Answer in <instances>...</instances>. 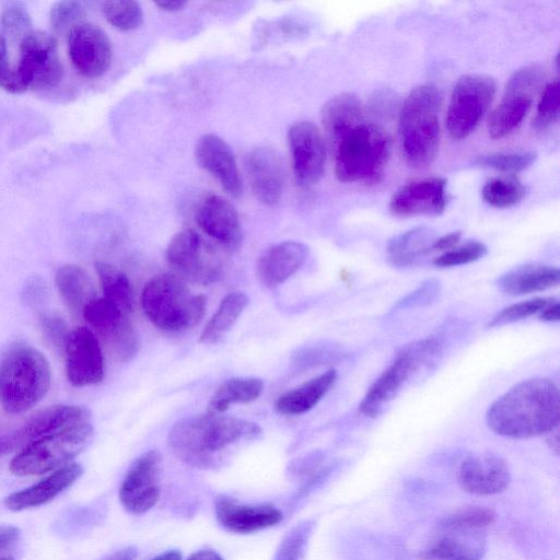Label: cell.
Returning a JSON list of instances; mask_svg holds the SVG:
<instances>
[{"mask_svg": "<svg viewBox=\"0 0 560 560\" xmlns=\"http://www.w3.org/2000/svg\"><path fill=\"white\" fill-rule=\"evenodd\" d=\"M435 238L434 232L425 226L408 230L388 242V258L395 266H411L432 252L431 246Z\"/></svg>", "mask_w": 560, "mask_h": 560, "instance_id": "cell-32", "label": "cell"}, {"mask_svg": "<svg viewBox=\"0 0 560 560\" xmlns=\"http://www.w3.org/2000/svg\"><path fill=\"white\" fill-rule=\"evenodd\" d=\"M447 182L443 177L412 180L400 187L389 201V210L398 217L438 215L447 205Z\"/></svg>", "mask_w": 560, "mask_h": 560, "instance_id": "cell-19", "label": "cell"}, {"mask_svg": "<svg viewBox=\"0 0 560 560\" xmlns=\"http://www.w3.org/2000/svg\"><path fill=\"white\" fill-rule=\"evenodd\" d=\"M261 434V428L249 420L205 412L178 420L170 430L168 445L187 465L214 468L221 463V451Z\"/></svg>", "mask_w": 560, "mask_h": 560, "instance_id": "cell-2", "label": "cell"}, {"mask_svg": "<svg viewBox=\"0 0 560 560\" xmlns=\"http://www.w3.org/2000/svg\"><path fill=\"white\" fill-rule=\"evenodd\" d=\"M336 370L330 369L279 396L273 404V408L283 416L305 413L322 400L336 382Z\"/></svg>", "mask_w": 560, "mask_h": 560, "instance_id": "cell-28", "label": "cell"}, {"mask_svg": "<svg viewBox=\"0 0 560 560\" xmlns=\"http://www.w3.org/2000/svg\"><path fill=\"white\" fill-rule=\"evenodd\" d=\"M441 534L428 553L440 560H482L486 552L485 529L440 527Z\"/></svg>", "mask_w": 560, "mask_h": 560, "instance_id": "cell-27", "label": "cell"}, {"mask_svg": "<svg viewBox=\"0 0 560 560\" xmlns=\"http://www.w3.org/2000/svg\"><path fill=\"white\" fill-rule=\"evenodd\" d=\"M494 94L495 82L489 75L474 73L458 79L445 116L446 129L452 139H464L476 129Z\"/></svg>", "mask_w": 560, "mask_h": 560, "instance_id": "cell-9", "label": "cell"}, {"mask_svg": "<svg viewBox=\"0 0 560 560\" xmlns=\"http://www.w3.org/2000/svg\"><path fill=\"white\" fill-rule=\"evenodd\" d=\"M207 300L192 294L185 282L172 273L150 279L141 293V306L148 319L165 331H184L198 325Z\"/></svg>", "mask_w": 560, "mask_h": 560, "instance_id": "cell-6", "label": "cell"}, {"mask_svg": "<svg viewBox=\"0 0 560 560\" xmlns=\"http://www.w3.org/2000/svg\"><path fill=\"white\" fill-rule=\"evenodd\" d=\"M537 158L536 152H495L478 156L475 163L480 167L493 168L504 173H517L532 165Z\"/></svg>", "mask_w": 560, "mask_h": 560, "instance_id": "cell-39", "label": "cell"}, {"mask_svg": "<svg viewBox=\"0 0 560 560\" xmlns=\"http://www.w3.org/2000/svg\"><path fill=\"white\" fill-rule=\"evenodd\" d=\"M560 395L546 377L522 381L494 400L486 422L494 433L511 439L547 434L559 427Z\"/></svg>", "mask_w": 560, "mask_h": 560, "instance_id": "cell-1", "label": "cell"}, {"mask_svg": "<svg viewBox=\"0 0 560 560\" xmlns=\"http://www.w3.org/2000/svg\"><path fill=\"white\" fill-rule=\"evenodd\" d=\"M86 12L79 1L56 2L49 11V25L54 34L67 36L85 23Z\"/></svg>", "mask_w": 560, "mask_h": 560, "instance_id": "cell-37", "label": "cell"}, {"mask_svg": "<svg viewBox=\"0 0 560 560\" xmlns=\"http://www.w3.org/2000/svg\"><path fill=\"white\" fill-rule=\"evenodd\" d=\"M82 316L116 359L128 362L137 355L140 342L136 329L128 316L104 296L93 299Z\"/></svg>", "mask_w": 560, "mask_h": 560, "instance_id": "cell-11", "label": "cell"}, {"mask_svg": "<svg viewBox=\"0 0 560 560\" xmlns=\"http://www.w3.org/2000/svg\"><path fill=\"white\" fill-rule=\"evenodd\" d=\"M187 560H223L214 550L203 549L191 553Z\"/></svg>", "mask_w": 560, "mask_h": 560, "instance_id": "cell-53", "label": "cell"}, {"mask_svg": "<svg viewBox=\"0 0 560 560\" xmlns=\"http://www.w3.org/2000/svg\"><path fill=\"white\" fill-rule=\"evenodd\" d=\"M248 303L249 299L244 292L234 291L226 294L220 302L215 313L203 327L199 342L212 345L220 341L234 326Z\"/></svg>", "mask_w": 560, "mask_h": 560, "instance_id": "cell-33", "label": "cell"}, {"mask_svg": "<svg viewBox=\"0 0 560 560\" xmlns=\"http://www.w3.org/2000/svg\"><path fill=\"white\" fill-rule=\"evenodd\" d=\"M552 301H555L552 298H535L510 305L490 320L489 327L501 326L532 316L541 312Z\"/></svg>", "mask_w": 560, "mask_h": 560, "instance_id": "cell-44", "label": "cell"}, {"mask_svg": "<svg viewBox=\"0 0 560 560\" xmlns=\"http://www.w3.org/2000/svg\"><path fill=\"white\" fill-rule=\"evenodd\" d=\"M0 560H14V558L12 556L4 555V556H0Z\"/></svg>", "mask_w": 560, "mask_h": 560, "instance_id": "cell-57", "label": "cell"}, {"mask_svg": "<svg viewBox=\"0 0 560 560\" xmlns=\"http://www.w3.org/2000/svg\"><path fill=\"white\" fill-rule=\"evenodd\" d=\"M40 325L45 336L50 340V342L62 350L63 343L69 334L65 319L58 314L47 313L40 317Z\"/></svg>", "mask_w": 560, "mask_h": 560, "instance_id": "cell-46", "label": "cell"}, {"mask_svg": "<svg viewBox=\"0 0 560 560\" xmlns=\"http://www.w3.org/2000/svg\"><path fill=\"white\" fill-rule=\"evenodd\" d=\"M102 11L109 24L125 32L138 28L143 20L142 9L136 1H106L102 5Z\"/></svg>", "mask_w": 560, "mask_h": 560, "instance_id": "cell-38", "label": "cell"}, {"mask_svg": "<svg viewBox=\"0 0 560 560\" xmlns=\"http://www.w3.org/2000/svg\"><path fill=\"white\" fill-rule=\"evenodd\" d=\"M547 444L551 451L558 454L559 451V434L558 428L553 429L549 433H547Z\"/></svg>", "mask_w": 560, "mask_h": 560, "instance_id": "cell-55", "label": "cell"}, {"mask_svg": "<svg viewBox=\"0 0 560 560\" xmlns=\"http://www.w3.org/2000/svg\"><path fill=\"white\" fill-rule=\"evenodd\" d=\"M186 1L182 0H166V1H159L155 4L164 10V11H178L183 9L186 5Z\"/></svg>", "mask_w": 560, "mask_h": 560, "instance_id": "cell-54", "label": "cell"}, {"mask_svg": "<svg viewBox=\"0 0 560 560\" xmlns=\"http://www.w3.org/2000/svg\"><path fill=\"white\" fill-rule=\"evenodd\" d=\"M0 25L4 35L21 43L32 32V19L27 8L20 2L7 3L1 12Z\"/></svg>", "mask_w": 560, "mask_h": 560, "instance_id": "cell-41", "label": "cell"}, {"mask_svg": "<svg viewBox=\"0 0 560 560\" xmlns=\"http://www.w3.org/2000/svg\"><path fill=\"white\" fill-rule=\"evenodd\" d=\"M308 247L296 241H285L267 248L257 261V278L266 287L281 284L305 262Z\"/></svg>", "mask_w": 560, "mask_h": 560, "instance_id": "cell-25", "label": "cell"}, {"mask_svg": "<svg viewBox=\"0 0 560 560\" xmlns=\"http://www.w3.org/2000/svg\"><path fill=\"white\" fill-rule=\"evenodd\" d=\"M460 488L475 495L503 492L510 485L511 474L506 462L492 453H480L465 458L457 471Z\"/></svg>", "mask_w": 560, "mask_h": 560, "instance_id": "cell-20", "label": "cell"}, {"mask_svg": "<svg viewBox=\"0 0 560 560\" xmlns=\"http://www.w3.org/2000/svg\"><path fill=\"white\" fill-rule=\"evenodd\" d=\"M525 187L513 175L495 176L486 182L481 195L483 200L495 208H510L525 197Z\"/></svg>", "mask_w": 560, "mask_h": 560, "instance_id": "cell-36", "label": "cell"}, {"mask_svg": "<svg viewBox=\"0 0 560 560\" xmlns=\"http://www.w3.org/2000/svg\"><path fill=\"white\" fill-rule=\"evenodd\" d=\"M442 104L440 90L425 83L405 98L398 120V136L404 160L415 168L430 165L439 151Z\"/></svg>", "mask_w": 560, "mask_h": 560, "instance_id": "cell-3", "label": "cell"}, {"mask_svg": "<svg viewBox=\"0 0 560 560\" xmlns=\"http://www.w3.org/2000/svg\"><path fill=\"white\" fill-rule=\"evenodd\" d=\"M335 173L342 183H377L390 155V138L382 127L361 121L331 147Z\"/></svg>", "mask_w": 560, "mask_h": 560, "instance_id": "cell-5", "label": "cell"}, {"mask_svg": "<svg viewBox=\"0 0 560 560\" xmlns=\"http://www.w3.org/2000/svg\"><path fill=\"white\" fill-rule=\"evenodd\" d=\"M487 254V246L481 242H468L459 247H454L434 258L436 267L446 268L466 265L482 258Z\"/></svg>", "mask_w": 560, "mask_h": 560, "instance_id": "cell-45", "label": "cell"}, {"mask_svg": "<svg viewBox=\"0 0 560 560\" xmlns=\"http://www.w3.org/2000/svg\"><path fill=\"white\" fill-rule=\"evenodd\" d=\"M92 420L88 408L77 405H57L38 411L14 433L0 438V455L46 434L61 431Z\"/></svg>", "mask_w": 560, "mask_h": 560, "instance_id": "cell-15", "label": "cell"}, {"mask_svg": "<svg viewBox=\"0 0 560 560\" xmlns=\"http://www.w3.org/2000/svg\"><path fill=\"white\" fill-rule=\"evenodd\" d=\"M68 56L78 73L98 78L110 66L112 43L101 27L85 22L68 35Z\"/></svg>", "mask_w": 560, "mask_h": 560, "instance_id": "cell-18", "label": "cell"}, {"mask_svg": "<svg viewBox=\"0 0 560 560\" xmlns=\"http://www.w3.org/2000/svg\"><path fill=\"white\" fill-rule=\"evenodd\" d=\"M93 438L92 421L46 434L25 445L12 458L10 470L18 476L57 470L84 451Z\"/></svg>", "mask_w": 560, "mask_h": 560, "instance_id": "cell-7", "label": "cell"}, {"mask_svg": "<svg viewBox=\"0 0 560 560\" xmlns=\"http://www.w3.org/2000/svg\"><path fill=\"white\" fill-rule=\"evenodd\" d=\"M439 291V283L433 280H429L419 287L415 292L405 296L396 307H410L415 305H420L422 303H428L432 300Z\"/></svg>", "mask_w": 560, "mask_h": 560, "instance_id": "cell-47", "label": "cell"}, {"mask_svg": "<svg viewBox=\"0 0 560 560\" xmlns=\"http://www.w3.org/2000/svg\"><path fill=\"white\" fill-rule=\"evenodd\" d=\"M21 532L11 525L0 526V556L10 550L19 541Z\"/></svg>", "mask_w": 560, "mask_h": 560, "instance_id": "cell-48", "label": "cell"}, {"mask_svg": "<svg viewBox=\"0 0 560 560\" xmlns=\"http://www.w3.org/2000/svg\"><path fill=\"white\" fill-rule=\"evenodd\" d=\"M252 191L264 205H276L283 191L284 172L280 155L269 148H257L245 162Z\"/></svg>", "mask_w": 560, "mask_h": 560, "instance_id": "cell-23", "label": "cell"}, {"mask_svg": "<svg viewBox=\"0 0 560 560\" xmlns=\"http://www.w3.org/2000/svg\"><path fill=\"white\" fill-rule=\"evenodd\" d=\"M95 270L104 293V298L113 303L127 316L133 311V291L125 272L115 266L97 261Z\"/></svg>", "mask_w": 560, "mask_h": 560, "instance_id": "cell-35", "label": "cell"}, {"mask_svg": "<svg viewBox=\"0 0 560 560\" xmlns=\"http://www.w3.org/2000/svg\"><path fill=\"white\" fill-rule=\"evenodd\" d=\"M440 349L439 340L424 339L406 346L388 368L374 381L363 396L359 410L366 417L377 416L396 396L402 385Z\"/></svg>", "mask_w": 560, "mask_h": 560, "instance_id": "cell-8", "label": "cell"}, {"mask_svg": "<svg viewBox=\"0 0 560 560\" xmlns=\"http://www.w3.org/2000/svg\"><path fill=\"white\" fill-rule=\"evenodd\" d=\"M15 66L28 89L49 90L58 85L63 68L56 37L47 32H31L20 43Z\"/></svg>", "mask_w": 560, "mask_h": 560, "instance_id": "cell-12", "label": "cell"}, {"mask_svg": "<svg viewBox=\"0 0 560 560\" xmlns=\"http://www.w3.org/2000/svg\"><path fill=\"white\" fill-rule=\"evenodd\" d=\"M495 520V512L487 506L474 505L459 509L446 516L440 527H466L485 529Z\"/></svg>", "mask_w": 560, "mask_h": 560, "instance_id": "cell-42", "label": "cell"}, {"mask_svg": "<svg viewBox=\"0 0 560 560\" xmlns=\"http://www.w3.org/2000/svg\"><path fill=\"white\" fill-rule=\"evenodd\" d=\"M215 518L229 532L249 534L272 527L282 520V512L271 504H242L230 498L215 502Z\"/></svg>", "mask_w": 560, "mask_h": 560, "instance_id": "cell-24", "label": "cell"}, {"mask_svg": "<svg viewBox=\"0 0 560 560\" xmlns=\"http://www.w3.org/2000/svg\"><path fill=\"white\" fill-rule=\"evenodd\" d=\"M539 318L544 322H557L560 319V304L558 301H552L541 312Z\"/></svg>", "mask_w": 560, "mask_h": 560, "instance_id": "cell-50", "label": "cell"}, {"mask_svg": "<svg viewBox=\"0 0 560 560\" xmlns=\"http://www.w3.org/2000/svg\"><path fill=\"white\" fill-rule=\"evenodd\" d=\"M362 105L358 96L343 92L332 96L322 109V122L330 147L352 127L363 121Z\"/></svg>", "mask_w": 560, "mask_h": 560, "instance_id": "cell-29", "label": "cell"}, {"mask_svg": "<svg viewBox=\"0 0 560 560\" xmlns=\"http://www.w3.org/2000/svg\"><path fill=\"white\" fill-rule=\"evenodd\" d=\"M559 281L560 271L557 267L526 264L502 275L498 285L506 294L523 295L545 291L556 287Z\"/></svg>", "mask_w": 560, "mask_h": 560, "instance_id": "cell-30", "label": "cell"}, {"mask_svg": "<svg viewBox=\"0 0 560 560\" xmlns=\"http://www.w3.org/2000/svg\"><path fill=\"white\" fill-rule=\"evenodd\" d=\"M203 250L198 233L192 229H184L171 238L165 257L182 276L192 281L208 283L219 277L220 266L209 250L206 253Z\"/></svg>", "mask_w": 560, "mask_h": 560, "instance_id": "cell-17", "label": "cell"}, {"mask_svg": "<svg viewBox=\"0 0 560 560\" xmlns=\"http://www.w3.org/2000/svg\"><path fill=\"white\" fill-rule=\"evenodd\" d=\"M150 560H182V553L178 550H167L164 551Z\"/></svg>", "mask_w": 560, "mask_h": 560, "instance_id": "cell-56", "label": "cell"}, {"mask_svg": "<svg viewBox=\"0 0 560 560\" xmlns=\"http://www.w3.org/2000/svg\"><path fill=\"white\" fill-rule=\"evenodd\" d=\"M460 232H452L447 235L436 237L432 243V252L450 250L454 248L460 240Z\"/></svg>", "mask_w": 560, "mask_h": 560, "instance_id": "cell-49", "label": "cell"}, {"mask_svg": "<svg viewBox=\"0 0 560 560\" xmlns=\"http://www.w3.org/2000/svg\"><path fill=\"white\" fill-rule=\"evenodd\" d=\"M11 65L8 59L7 40L4 36L0 35V82L9 71Z\"/></svg>", "mask_w": 560, "mask_h": 560, "instance_id": "cell-51", "label": "cell"}, {"mask_svg": "<svg viewBox=\"0 0 560 560\" xmlns=\"http://www.w3.org/2000/svg\"><path fill=\"white\" fill-rule=\"evenodd\" d=\"M559 95L558 79L545 85L534 117V127L537 130H546L557 122L559 117Z\"/></svg>", "mask_w": 560, "mask_h": 560, "instance_id": "cell-43", "label": "cell"}, {"mask_svg": "<svg viewBox=\"0 0 560 560\" xmlns=\"http://www.w3.org/2000/svg\"><path fill=\"white\" fill-rule=\"evenodd\" d=\"M83 472L80 464L70 463L21 491L4 499L9 510L22 511L43 505L69 488Z\"/></svg>", "mask_w": 560, "mask_h": 560, "instance_id": "cell-26", "label": "cell"}, {"mask_svg": "<svg viewBox=\"0 0 560 560\" xmlns=\"http://www.w3.org/2000/svg\"><path fill=\"white\" fill-rule=\"evenodd\" d=\"M137 555V549L133 546H128L107 556L102 560H136Z\"/></svg>", "mask_w": 560, "mask_h": 560, "instance_id": "cell-52", "label": "cell"}, {"mask_svg": "<svg viewBox=\"0 0 560 560\" xmlns=\"http://www.w3.org/2000/svg\"><path fill=\"white\" fill-rule=\"evenodd\" d=\"M294 174L300 184L317 183L325 171L326 145L319 129L311 121H296L288 131Z\"/></svg>", "mask_w": 560, "mask_h": 560, "instance_id": "cell-16", "label": "cell"}, {"mask_svg": "<svg viewBox=\"0 0 560 560\" xmlns=\"http://www.w3.org/2000/svg\"><path fill=\"white\" fill-rule=\"evenodd\" d=\"M66 375L74 387L98 384L105 375V363L98 338L88 327L69 331L62 347Z\"/></svg>", "mask_w": 560, "mask_h": 560, "instance_id": "cell-13", "label": "cell"}, {"mask_svg": "<svg viewBox=\"0 0 560 560\" xmlns=\"http://www.w3.org/2000/svg\"><path fill=\"white\" fill-rule=\"evenodd\" d=\"M195 221L200 230L229 248L242 242V228L234 206L225 198L210 195L196 208Z\"/></svg>", "mask_w": 560, "mask_h": 560, "instance_id": "cell-21", "label": "cell"}, {"mask_svg": "<svg viewBox=\"0 0 560 560\" xmlns=\"http://www.w3.org/2000/svg\"><path fill=\"white\" fill-rule=\"evenodd\" d=\"M544 80V71L537 65L516 70L509 79L503 97L488 120L489 136L506 137L516 129L527 115Z\"/></svg>", "mask_w": 560, "mask_h": 560, "instance_id": "cell-10", "label": "cell"}, {"mask_svg": "<svg viewBox=\"0 0 560 560\" xmlns=\"http://www.w3.org/2000/svg\"><path fill=\"white\" fill-rule=\"evenodd\" d=\"M55 281L61 299L74 314H82L84 307L96 298L91 278L78 266L60 267Z\"/></svg>", "mask_w": 560, "mask_h": 560, "instance_id": "cell-31", "label": "cell"}, {"mask_svg": "<svg viewBox=\"0 0 560 560\" xmlns=\"http://www.w3.org/2000/svg\"><path fill=\"white\" fill-rule=\"evenodd\" d=\"M313 523L304 521L291 528L279 544L273 560H302L312 534Z\"/></svg>", "mask_w": 560, "mask_h": 560, "instance_id": "cell-40", "label": "cell"}, {"mask_svg": "<svg viewBox=\"0 0 560 560\" xmlns=\"http://www.w3.org/2000/svg\"><path fill=\"white\" fill-rule=\"evenodd\" d=\"M51 380L47 359L37 349L18 345L0 362V400L12 415L23 413L47 394Z\"/></svg>", "mask_w": 560, "mask_h": 560, "instance_id": "cell-4", "label": "cell"}, {"mask_svg": "<svg viewBox=\"0 0 560 560\" xmlns=\"http://www.w3.org/2000/svg\"><path fill=\"white\" fill-rule=\"evenodd\" d=\"M162 456L156 450L141 454L129 467L119 488L124 508L136 515L151 510L161 494Z\"/></svg>", "mask_w": 560, "mask_h": 560, "instance_id": "cell-14", "label": "cell"}, {"mask_svg": "<svg viewBox=\"0 0 560 560\" xmlns=\"http://www.w3.org/2000/svg\"><path fill=\"white\" fill-rule=\"evenodd\" d=\"M197 163L232 196L238 197L243 187L234 153L230 145L213 133L202 135L196 142Z\"/></svg>", "mask_w": 560, "mask_h": 560, "instance_id": "cell-22", "label": "cell"}, {"mask_svg": "<svg viewBox=\"0 0 560 560\" xmlns=\"http://www.w3.org/2000/svg\"><path fill=\"white\" fill-rule=\"evenodd\" d=\"M264 390V382L257 377H233L220 385L212 395L207 412L222 413L235 404L256 400Z\"/></svg>", "mask_w": 560, "mask_h": 560, "instance_id": "cell-34", "label": "cell"}]
</instances>
